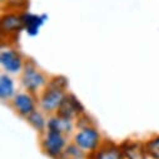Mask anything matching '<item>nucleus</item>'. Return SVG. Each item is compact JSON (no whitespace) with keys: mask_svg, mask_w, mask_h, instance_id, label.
Wrapping results in <instances>:
<instances>
[{"mask_svg":"<svg viewBox=\"0 0 159 159\" xmlns=\"http://www.w3.org/2000/svg\"><path fill=\"white\" fill-rule=\"evenodd\" d=\"M89 159H124L122 145H118L111 140H105L100 147L89 154Z\"/></svg>","mask_w":159,"mask_h":159,"instance_id":"6e6552de","label":"nucleus"},{"mask_svg":"<svg viewBox=\"0 0 159 159\" xmlns=\"http://www.w3.org/2000/svg\"><path fill=\"white\" fill-rule=\"evenodd\" d=\"M75 159H82V158H75Z\"/></svg>","mask_w":159,"mask_h":159,"instance_id":"dca6fc26","label":"nucleus"},{"mask_svg":"<svg viewBox=\"0 0 159 159\" xmlns=\"http://www.w3.org/2000/svg\"><path fill=\"white\" fill-rule=\"evenodd\" d=\"M65 95H66L65 89L59 88L48 82L45 89L43 90L40 98H39V104H40V108L48 114L57 113Z\"/></svg>","mask_w":159,"mask_h":159,"instance_id":"7ed1b4c3","label":"nucleus"},{"mask_svg":"<svg viewBox=\"0 0 159 159\" xmlns=\"http://www.w3.org/2000/svg\"><path fill=\"white\" fill-rule=\"evenodd\" d=\"M102 143V135L93 124L79 128V132H76V134L74 135V144L88 154L95 152Z\"/></svg>","mask_w":159,"mask_h":159,"instance_id":"f03ea898","label":"nucleus"},{"mask_svg":"<svg viewBox=\"0 0 159 159\" xmlns=\"http://www.w3.org/2000/svg\"><path fill=\"white\" fill-rule=\"evenodd\" d=\"M66 147L65 134L55 130H47L42 140V148L48 157L53 159H60L64 155Z\"/></svg>","mask_w":159,"mask_h":159,"instance_id":"20e7f679","label":"nucleus"},{"mask_svg":"<svg viewBox=\"0 0 159 159\" xmlns=\"http://www.w3.org/2000/svg\"><path fill=\"white\" fill-rule=\"evenodd\" d=\"M144 149H145L147 157L152 159H159V135L144 143Z\"/></svg>","mask_w":159,"mask_h":159,"instance_id":"2eb2a0df","label":"nucleus"},{"mask_svg":"<svg viewBox=\"0 0 159 159\" xmlns=\"http://www.w3.org/2000/svg\"><path fill=\"white\" fill-rule=\"evenodd\" d=\"M26 120L38 133H44L48 128V120L43 115V113H40L39 110H34L30 115H28Z\"/></svg>","mask_w":159,"mask_h":159,"instance_id":"4468645a","label":"nucleus"},{"mask_svg":"<svg viewBox=\"0 0 159 159\" xmlns=\"http://www.w3.org/2000/svg\"><path fill=\"white\" fill-rule=\"evenodd\" d=\"M15 97V85L13 79L8 74H2L0 76V98L7 102Z\"/></svg>","mask_w":159,"mask_h":159,"instance_id":"ddd939ff","label":"nucleus"},{"mask_svg":"<svg viewBox=\"0 0 159 159\" xmlns=\"http://www.w3.org/2000/svg\"><path fill=\"white\" fill-rule=\"evenodd\" d=\"M11 105L14 110L20 116H24V118H26L34 110H36V100L34 95L29 92L15 94V97L11 99Z\"/></svg>","mask_w":159,"mask_h":159,"instance_id":"0eeeda50","label":"nucleus"},{"mask_svg":"<svg viewBox=\"0 0 159 159\" xmlns=\"http://www.w3.org/2000/svg\"><path fill=\"white\" fill-rule=\"evenodd\" d=\"M122 150L124 154V159H145L147 153L144 149V144L138 142H125L122 144Z\"/></svg>","mask_w":159,"mask_h":159,"instance_id":"9b49d317","label":"nucleus"},{"mask_svg":"<svg viewBox=\"0 0 159 159\" xmlns=\"http://www.w3.org/2000/svg\"><path fill=\"white\" fill-rule=\"evenodd\" d=\"M48 79L43 71L38 69V66L33 61H28L24 65L23 74H21V84L26 89V92L35 94L43 87H47Z\"/></svg>","mask_w":159,"mask_h":159,"instance_id":"f257e3e1","label":"nucleus"},{"mask_svg":"<svg viewBox=\"0 0 159 159\" xmlns=\"http://www.w3.org/2000/svg\"><path fill=\"white\" fill-rule=\"evenodd\" d=\"M57 114L65 119L73 120V119H75V118L78 119L79 116L85 114V111H84L83 104L79 102V99L74 94H66L63 103L60 104Z\"/></svg>","mask_w":159,"mask_h":159,"instance_id":"39448f33","label":"nucleus"},{"mask_svg":"<svg viewBox=\"0 0 159 159\" xmlns=\"http://www.w3.org/2000/svg\"><path fill=\"white\" fill-rule=\"evenodd\" d=\"M0 64L8 74H16L24 69V60L19 52L14 49H3L0 53Z\"/></svg>","mask_w":159,"mask_h":159,"instance_id":"423d86ee","label":"nucleus"},{"mask_svg":"<svg viewBox=\"0 0 159 159\" xmlns=\"http://www.w3.org/2000/svg\"><path fill=\"white\" fill-rule=\"evenodd\" d=\"M47 130H55L63 134L70 133L73 130V120L70 119H65L58 114L50 116L48 119V128Z\"/></svg>","mask_w":159,"mask_h":159,"instance_id":"f8f14e48","label":"nucleus"},{"mask_svg":"<svg viewBox=\"0 0 159 159\" xmlns=\"http://www.w3.org/2000/svg\"><path fill=\"white\" fill-rule=\"evenodd\" d=\"M23 23H24V30L30 36H36L40 31L42 26L48 20V16L45 14H31V13H24L21 14Z\"/></svg>","mask_w":159,"mask_h":159,"instance_id":"9d476101","label":"nucleus"},{"mask_svg":"<svg viewBox=\"0 0 159 159\" xmlns=\"http://www.w3.org/2000/svg\"><path fill=\"white\" fill-rule=\"evenodd\" d=\"M20 30H24V23L21 14L18 13H5L2 16V34L3 36H10L19 34Z\"/></svg>","mask_w":159,"mask_h":159,"instance_id":"1a4fd4ad","label":"nucleus"}]
</instances>
